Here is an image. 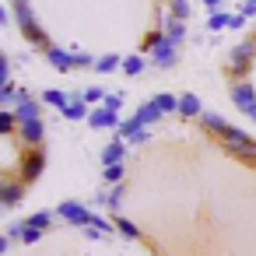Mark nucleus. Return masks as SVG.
<instances>
[{
  "label": "nucleus",
  "mask_w": 256,
  "mask_h": 256,
  "mask_svg": "<svg viewBox=\"0 0 256 256\" xmlns=\"http://www.w3.org/2000/svg\"><path fill=\"white\" fill-rule=\"evenodd\" d=\"M46 60H50L56 70H70V67H74V53H70V50H60V46H50V50H46Z\"/></svg>",
  "instance_id": "4468645a"
},
{
  "label": "nucleus",
  "mask_w": 256,
  "mask_h": 256,
  "mask_svg": "<svg viewBox=\"0 0 256 256\" xmlns=\"http://www.w3.org/2000/svg\"><path fill=\"white\" fill-rule=\"evenodd\" d=\"M224 148V154H232V158H238V162H246V165H256V140L249 137V140H228V144H221Z\"/></svg>",
  "instance_id": "39448f33"
},
{
  "label": "nucleus",
  "mask_w": 256,
  "mask_h": 256,
  "mask_svg": "<svg viewBox=\"0 0 256 256\" xmlns=\"http://www.w3.org/2000/svg\"><path fill=\"white\" fill-rule=\"evenodd\" d=\"M106 109H116L120 112V106H123V92H112V95H106V102H102Z\"/></svg>",
  "instance_id": "f704fd0d"
},
{
  "label": "nucleus",
  "mask_w": 256,
  "mask_h": 256,
  "mask_svg": "<svg viewBox=\"0 0 256 256\" xmlns=\"http://www.w3.org/2000/svg\"><path fill=\"white\" fill-rule=\"evenodd\" d=\"M144 67H148V60H144L140 53H134V56H126V60H123V74H126V78L144 74Z\"/></svg>",
  "instance_id": "6ab92c4d"
},
{
  "label": "nucleus",
  "mask_w": 256,
  "mask_h": 256,
  "mask_svg": "<svg viewBox=\"0 0 256 256\" xmlns=\"http://www.w3.org/2000/svg\"><path fill=\"white\" fill-rule=\"evenodd\" d=\"M56 218L70 221V224H78V228H88V224H92V218H95V210H88V207H84V204H78V200H67V204H60V207H56Z\"/></svg>",
  "instance_id": "20e7f679"
},
{
  "label": "nucleus",
  "mask_w": 256,
  "mask_h": 256,
  "mask_svg": "<svg viewBox=\"0 0 256 256\" xmlns=\"http://www.w3.org/2000/svg\"><path fill=\"white\" fill-rule=\"evenodd\" d=\"M252 60H256V36L246 39V42H238V46L228 53V74H232V78H246L249 67H252Z\"/></svg>",
  "instance_id": "f03ea898"
},
{
  "label": "nucleus",
  "mask_w": 256,
  "mask_h": 256,
  "mask_svg": "<svg viewBox=\"0 0 256 256\" xmlns=\"http://www.w3.org/2000/svg\"><path fill=\"white\" fill-rule=\"evenodd\" d=\"M102 179H106L109 186H120V179H123V165H106V168H102Z\"/></svg>",
  "instance_id": "c756f323"
},
{
  "label": "nucleus",
  "mask_w": 256,
  "mask_h": 256,
  "mask_svg": "<svg viewBox=\"0 0 256 256\" xmlns=\"http://www.w3.org/2000/svg\"><path fill=\"white\" fill-rule=\"evenodd\" d=\"M176 50H179V46H176V42H168V36H165V42L151 53V64H154V67H162V70H165V67H172V64H176Z\"/></svg>",
  "instance_id": "9b49d317"
},
{
  "label": "nucleus",
  "mask_w": 256,
  "mask_h": 256,
  "mask_svg": "<svg viewBox=\"0 0 256 256\" xmlns=\"http://www.w3.org/2000/svg\"><path fill=\"white\" fill-rule=\"evenodd\" d=\"M116 67H123V60H120L116 53H106V56L95 60V70H98V74H109V70H116Z\"/></svg>",
  "instance_id": "a878e982"
},
{
  "label": "nucleus",
  "mask_w": 256,
  "mask_h": 256,
  "mask_svg": "<svg viewBox=\"0 0 256 256\" xmlns=\"http://www.w3.org/2000/svg\"><path fill=\"white\" fill-rule=\"evenodd\" d=\"M11 11H14V22L22 25V32H25V39H28L32 46H39V50H50V46H53L50 36L42 32V25L36 22V11L28 8V0H11Z\"/></svg>",
  "instance_id": "f257e3e1"
},
{
  "label": "nucleus",
  "mask_w": 256,
  "mask_h": 256,
  "mask_svg": "<svg viewBox=\"0 0 256 256\" xmlns=\"http://www.w3.org/2000/svg\"><path fill=\"white\" fill-rule=\"evenodd\" d=\"M112 221H116V232H120L123 238H140V228H137L130 218H123V214H112Z\"/></svg>",
  "instance_id": "a211bd4d"
},
{
  "label": "nucleus",
  "mask_w": 256,
  "mask_h": 256,
  "mask_svg": "<svg viewBox=\"0 0 256 256\" xmlns=\"http://www.w3.org/2000/svg\"><path fill=\"white\" fill-rule=\"evenodd\" d=\"M39 238H42V232H39V228H32V224H25V228H22V242H25V246H32V242H39Z\"/></svg>",
  "instance_id": "72a5a7b5"
},
{
  "label": "nucleus",
  "mask_w": 256,
  "mask_h": 256,
  "mask_svg": "<svg viewBox=\"0 0 256 256\" xmlns=\"http://www.w3.org/2000/svg\"><path fill=\"white\" fill-rule=\"evenodd\" d=\"M162 42H165V28H158V32H151V36L144 39V50H151V53H154V50H158Z\"/></svg>",
  "instance_id": "2f4dec72"
},
{
  "label": "nucleus",
  "mask_w": 256,
  "mask_h": 256,
  "mask_svg": "<svg viewBox=\"0 0 256 256\" xmlns=\"http://www.w3.org/2000/svg\"><path fill=\"white\" fill-rule=\"evenodd\" d=\"M207 28H210V32L232 28V14H228V11H210V18H207Z\"/></svg>",
  "instance_id": "b1692460"
},
{
  "label": "nucleus",
  "mask_w": 256,
  "mask_h": 256,
  "mask_svg": "<svg viewBox=\"0 0 256 256\" xmlns=\"http://www.w3.org/2000/svg\"><path fill=\"white\" fill-rule=\"evenodd\" d=\"M98 200H102L106 207H112V214H116V210H120V200H123V186H112V193H102Z\"/></svg>",
  "instance_id": "c85d7f7f"
},
{
  "label": "nucleus",
  "mask_w": 256,
  "mask_h": 256,
  "mask_svg": "<svg viewBox=\"0 0 256 256\" xmlns=\"http://www.w3.org/2000/svg\"><path fill=\"white\" fill-rule=\"evenodd\" d=\"M123 151H126V140H123V137H112V140L102 148V162H106V165H123Z\"/></svg>",
  "instance_id": "ddd939ff"
},
{
  "label": "nucleus",
  "mask_w": 256,
  "mask_h": 256,
  "mask_svg": "<svg viewBox=\"0 0 256 256\" xmlns=\"http://www.w3.org/2000/svg\"><path fill=\"white\" fill-rule=\"evenodd\" d=\"M106 95L109 92H102V88H88L84 92V102H106Z\"/></svg>",
  "instance_id": "4c0bfd02"
},
{
  "label": "nucleus",
  "mask_w": 256,
  "mask_h": 256,
  "mask_svg": "<svg viewBox=\"0 0 256 256\" xmlns=\"http://www.w3.org/2000/svg\"><path fill=\"white\" fill-rule=\"evenodd\" d=\"M42 168H46V151L42 148H28V154L22 158V168H18V179L28 186V182H36L39 176H42Z\"/></svg>",
  "instance_id": "7ed1b4c3"
},
{
  "label": "nucleus",
  "mask_w": 256,
  "mask_h": 256,
  "mask_svg": "<svg viewBox=\"0 0 256 256\" xmlns=\"http://www.w3.org/2000/svg\"><path fill=\"white\" fill-rule=\"evenodd\" d=\"M168 14L179 18V22H186V18H190V4H186V0H172V4H168Z\"/></svg>",
  "instance_id": "7c9ffc66"
},
{
  "label": "nucleus",
  "mask_w": 256,
  "mask_h": 256,
  "mask_svg": "<svg viewBox=\"0 0 256 256\" xmlns=\"http://www.w3.org/2000/svg\"><path fill=\"white\" fill-rule=\"evenodd\" d=\"M151 102L158 106L162 116H165V112H179V95H168V92H165V95H154Z\"/></svg>",
  "instance_id": "412c9836"
},
{
  "label": "nucleus",
  "mask_w": 256,
  "mask_h": 256,
  "mask_svg": "<svg viewBox=\"0 0 256 256\" xmlns=\"http://www.w3.org/2000/svg\"><path fill=\"white\" fill-rule=\"evenodd\" d=\"M74 53V67H95V56L84 53V50H70Z\"/></svg>",
  "instance_id": "473e14b6"
},
{
  "label": "nucleus",
  "mask_w": 256,
  "mask_h": 256,
  "mask_svg": "<svg viewBox=\"0 0 256 256\" xmlns=\"http://www.w3.org/2000/svg\"><path fill=\"white\" fill-rule=\"evenodd\" d=\"M134 116H137L144 126H151V123H158V120H162V112H158V106H154V102H144V106H140Z\"/></svg>",
  "instance_id": "4be33fe9"
},
{
  "label": "nucleus",
  "mask_w": 256,
  "mask_h": 256,
  "mask_svg": "<svg viewBox=\"0 0 256 256\" xmlns=\"http://www.w3.org/2000/svg\"><path fill=\"white\" fill-rule=\"evenodd\" d=\"M168 4H172V0H168Z\"/></svg>",
  "instance_id": "a19ab883"
},
{
  "label": "nucleus",
  "mask_w": 256,
  "mask_h": 256,
  "mask_svg": "<svg viewBox=\"0 0 256 256\" xmlns=\"http://www.w3.org/2000/svg\"><path fill=\"white\" fill-rule=\"evenodd\" d=\"M232 102H235L242 112H249V109L256 106V88H252L249 81H235V84H232Z\"/></svg>",
  "instance_id": "0eeeda50"
},
{
  "label": "nucleus",
  "mask_w": 256,
  "mask_h": 256,
  "mask_svg": "<svg viewBox=\"0 0 256 256\" xmlns=\"http://www.w3.org/2000/svg\"><path fill=\"white\" fill-rule=\"evenodd\" d=\"M179 112H182L186 120H193V116H200V112H204V106H200V98H196V95H179Z\"/></svg>",
  "instance_id": "dca6fc26"
},
{
  "label": "nucleus",
  "mask_w": 256,
  "mask_h": 256,
  "mask_svg": "<svg viewBox=\"0 0 256 256\" xmlns=\"http://www.w3.org/2000/svg\"><path fill=\"white\" fill-rule=\"evenodd\" d=\"M18 137L28 144V148H42V137H46V126H42V120H32V123H22V130H18Z\"/></svg>",
  "instance_id": "1a4fd4ad"
},
{
  "label": "nucleus",
  "mask_w": 256,
  "mask_h": 256,
  "mask_svg": "<svg viewBox=\"0 0 256 256\" xmlns=\"http://www.w3.org/2000/svg\"><path fill=\"white\" fill-rule=\"evenodd\" d=\"M200 120H204V130H210V134H218V137H221V134L228 130V123H224V116H218V112H204Z\"/></svg>",
  "instance_id": "5701e85b"
},
{
  "label": "nucleus",
  "mask_w": 256,
  "mask_h": 256,
  "mask_svg": "<svg viewBox=\"0 0 256 256\" xmlns=\"http://www.w3.org/2000/svg\"><path fill=\"white\" fill-rule=\"evenodd\" d=\"M8 81H11V60L0 56V84H8Z\"/></svg>",
  "instance_id": "c9c22d12"
},
{
  "label": "nucleus",
  "mask_w": 256,
  "mask_h": 256,
  "mask_svg": "<svg viewBox=\"0 0 256 256\" xmlns=\"http://www.w3.org/2000/svg\"><path fill=\"white\" fill-rule=\"evenodd\" d=\"M88 123L95 126V130H120L123 123H120V112L116 109H92V116H88Z\"/></svg>",
  "instance_id": "423d86ee"
},
{
  "label": "nucleus",
  "mask_w": 256,
  "mask_h": 256,
  "mask_svg": "<svg viewBox=\"0 0 256 256\" xmlns=\"http://www.w3.org/2000/svg\"><path fill=\"white\" fill-rule=\"evenodd\" d=\"M42 102H46V106H56V109L64 112V109L70 106V95H67V92H56V88H50V92H42Z\"/></svg>",
  "instance_id": "aec40b11"
},
{
  "label": "nucleus",
  "mask_w": 256,
  "mask_h": 256,
  "mask_svg": "<svg viewBox=\"0 0 256 256\" xmlns=\"http://www.w3.org/2000/svg\"><path fill=\"white\" fill-rule=\"evenodd\" d=\"M22 196H25V182L22 179H4L0 182V204L4 207H14Z\"/></svg>",
  "instance_id": "6e6552de"
},
{
  "label": "nucleus",
  "mask_w": 256,
  "mask_h": 256,
  "mask_svg": "<svg viewBox=\"0 0 256 256\" xmlns=\"http://www.w3.org/2000/svg\"><path fill=\"white\" fill-rule=\"evenodd\" d=\"M14 130H22V123H18V116H14V109H4L0 112V134H14Z\"/></svg>",
  "instance_id": "393cba45"
},
{
  "label": "nucleus",
  "mask_w": 256,
  "mask_h": 256,
  "mask_svg": "<svg viewBox=\"0 0 256 256\" xmlns=\"http://www.w3.org/2000/svg\"><path fill=\"white\" fill-rule=\"evenodd\" d=\"M64 116H67L70 123H78V120H84V116H92V112H88V106H84V95H81V98H70V106L64 109Z\"/></svg>",
  "instance_id": "f3484780"
},
{
  "label": "nucleus",
  "mask_w": 256,
  "mask_h": 256,
  "mask_svg": "<svg viewBox=\"0 0 256 256\" xmlns=\"http://www.w3.org/2000/svg\"><path fill=\"white\" fill-rule=\"evenodd\" d=\"M242 11H246L249 18H256V0H242Z\"/></svg>",
  "instance_id": "58836bf2"
},
{
  "label": "nucleus",
  "mask_w": 256,
  "mask_h": 256,
  "mask_svg": "<svg viewBox=\"0 0 256 256\" xmlns=\"http://www.w3.org/2000/svg\"><path fill=\"white\" fill-rule=\"evenodd\" d=\"M246 25H249V14H246V11H235V14H232V28L238 32V28H246Z\"/></svg>",
  "instance_id": "e433bc0d"
},
{
  "label": "nucleus",
  "mask_w": 256,
  "mask_h": 256,
  "mask_svg": "<svg viewBox=\"0 0 256 256\" xmlns=\"http://www.w3.org/2000/svg\"><path fill=\"white\" fill-rule=\"evenodd\" d=\"M18 98H22V92L8 81V84H0V102H4V106H18Z\"/></svg>",
  "instance_id": "cd10ccee"
},
{
  "label": "nucleus",
  "mask_w": 256,
  "mask_h": 256,
  "mask_svg": "<svg viewBox=\"0 0 256 256\" xmlns=\"http://www.w3.org/2000/svg\"><path fill=\"white\" fill-rule=\"evenodd\" d=\"M162 28H165V36H168V42H182L186 39V25L179 22V18H172V14H165V22H162Z\"/></svg>",
  "instance_id": "2eb2a0df"
},
{
  "label": "nucleus",
  "mask_w": 256,
  "mask_h": 256,
  "mask_svg": "<svg viewBox=\"0 0 256 256\" xmlns=\"http://www.w3.org/2000/svg\"><path fill=\"white\" fill-rule=\"evenodd\" d=\"M116 137H123V140H134V144H144L148 140V126L134 116V120H126L120 130H116Z\"/></svg>",
  "instance_id": "9d476101"
},
{
  "label": "nucleus",
  "mask_w": 256,
  "mask_h": 256,
  "mask_svg": "<svg viewBox=\"0 0 256 256\" xmlns=\"http://www.w3.org/2000/svg\"><path fill=\"white\" fill-rule=\"evenodd\" d=\"M14 116H18V123H32V120H39V106L32 102L28 92H22V98H18V106H14Z\"/></svg>",
  "instance_id": "f8f14e48"
},
{
  "label": "nucleus",
  "mask_w": 256,
  "mask_h": 256,
  "mask_svg": "<svg viewBox=\"0 0 256 256\" xmlns=\"http://www.w3.org/2000/svg\"><path fill=\"white\" fill-rule=\"evenodd\" d=\"M25 224H32V228H39V232H46V228L53 224V214H50V210H36V214H28V218H25Z\"/></svg>",
  "instance_id": "bb28decb"
},
{
  "label": "nucleus",
  "mask_w": 256,
  "mask_h": 256,
  "mask_svg": "<svg viewBox=\"0 0 256 256\" xmlns=\"http://www.w3.org/2000/svg\"><path fill=\"white\" fill-rule=\"evenodd\" d=\"M221 4L224 0H204V8H210V11H221Z\"/></svg>",
  "instance_id": "ea45409f"
}]
</instances>
